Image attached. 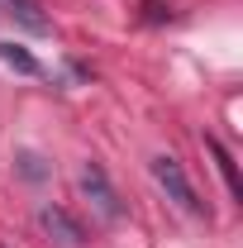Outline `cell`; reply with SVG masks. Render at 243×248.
I'll list each match as a JSON object with an SVG mask.
<instances>
[{
  "label": "cell",
  "mask_w": 243,
  "mask_h": 248,
  "mask_svg": "<svg viewBox=\"0 0 243 248\" xmlns=\"http://www.w3.org/2000/svg\"><path fill=\"white\" fill-rule=\"evenodd\" d=\"M0 15H10L19 29H29V33H48L53 29V19L43 15L38 0H0Z\"/></svg>",
  "instance_id": "4"
},
{
  "label": "cell",
  "mask_w": 243,
  "mask_h": 248,
  "mask_svg": "<svg viewBox=\"0 0 243 248\" xmlns=\"http://www.w3.org/2000/svg\"><path fill=\"white\" fill-rule=\"evenodd\" d=\"M0 62H10L15 72H24V77H38V58L24 53L19 43H0Z\"/></svg>",
  "instance_id": "6"
},
{
  "label": "cell",
  "mask_w": 243,
  "mask_h": 248,
  "mask_svg": "<svg viewBox=\"0 0 243 248\" xmlns=\"http://www.w3.org/2000/svg\"><path fill=\"white\" fill-rule=\"evenodd\" d=\"M38 229L62 248H81L86 244V229H81V219L72 215V210H62V205H38Z\"/></svg>",
  "instance_id": "3"
},
{
  "label": "cell",
  "mask_w": 243,
  "mask_h": 248,
  "mask_svg": "<svg viewBox=\"0 0 243 248\" xmlns=\"http://www.w3.org/2000/svg\"><path fill=\"white\" fill-rule=\"evenodd\" d=\"M76 191L91 201V210L105 224H115V219H124V205H120V191L110 186V177H105V167L100 162H81V172H76Z\"/></svg>",
  "instance_id": "2"
},
{
  "label": "cell",
  "mask_w": 243,
  "mask_h": 248,
  "mask_svg": "<svg viewBox=\"0 0 243 248\" xmlns=\"http://www.w3.org/2000/svg\"><path fill=\"white\" fill-rule=\"evenodd\" d=\"M148 172H152V182L167 191V201H177L186 215H200L205 205H200V196H196V186H191V177H186V167H182V157H172V153H157L148 162Z\"/></svg>",
  "instance_id": "1"
},
{
  "label": "cell",
  "mask_w": 243,
  "mask_h": 248,
  "mask_svg": "<svg viewBox=\"0 0 243 248\" xmlns=\"http://www.w3.org/2000/svg\"><path fill=\"white\" fill-rule=\"evenodd\" d=\"M138 10H143V19H152V24H157V19H172V10H167V5H157V0L138 5Z\"/></svg>",
  "instance_id": "8"
},
{
  "label": "cell",
  "mask_w": 243,
  "mask_h": 248,
  "mask_svg": "<svg viewBox=\"0 0 243 248\" xmlns=\"http://www.w3.org/2000/svg\"><path fill=\"white\" fill-rule=\"evenodd\" d=\"M19 172H24L29 182H38V177H48V167H43V157H38V153H19Z\"/></svg>",
  "instance_id": "7"
},
{
  "label": "cell",
  "mask_w": 243,
  "mask_h": 248,
  "mask_svg": "<svg viewBox=\"0 0 243 248\" xmlns=\"http://www.w3.org/2000/svg\"><path fill=\"white\" fill-rule=\"evenodd\" d=\"M205 153L214 157V167H219V177H224V186H229V196L239 201L243 186H239V167H234V157H229V148L219 143V139H205Z\"/></svg>",
  "instance_id": "5"
}]
</instances>
